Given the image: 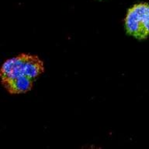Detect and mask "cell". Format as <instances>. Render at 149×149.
<instances>
[{
	"label": "cell",
	"mask_w": 149,
	"mask_h": 149,
	"mask_svg": "<svg viewBox=\"0 0 149 149\" xmlns=\"http://www.w3.org/2000/svg\"><path fill=\"white\" fill-rule=\"evenodd\" d=\"M98 2H103V1H107V0H96Z\"/></svg>",
	"instance_id": "3957f363"
},
{
	"label": "cell",
	"mask_w": 149,
	"mask_h": 149,
	"mask_svg": "<svg viewBox=\"0 0 149 149\" xmlns=\"http://www.w3.org/2000/svg\"><path fill=\"white\" fill-rule=\"evenodd\" d=\"M45 64L39 56L23 52L7 59L0 66V82L10 95H24L33 89L45 72Z\"/></svg>",
	"instance_id": "6da1fadb"
},
{
	"label": "cell",
	"mask_w": 149,
	"mask_h": 149,
	"mask_svg": "<svg viewBox=\"0 0 149 149\" xmlns=\"http://www.w3.org/2000/svg\"><path fill=\"white\" fill-rule=\"evenodd\" d=\"M124 29L127 35L139 41L149 37V3L137 2L127 9Z\"/></svg>",
	"instance_id": "7a4b0ae2"
}]
</instances>
